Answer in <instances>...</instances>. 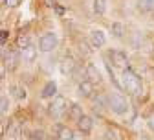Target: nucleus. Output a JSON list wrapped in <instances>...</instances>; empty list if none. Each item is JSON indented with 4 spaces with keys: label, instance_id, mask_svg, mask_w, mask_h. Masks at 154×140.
<instances>
[{
    "label": "nucleus",
    "instance_id": "26",
    "mask_svg": "<svg viewBox=\"0 0 154 140\" xmlns=\"http://www.w3.org/2000/svg\"><path fill=\"white\" fill-rule=\"evenodd\" d=\"M6 39H8V31H6V30H4V31H2V44H4V43H6Z\"/></svg>",
    "mask_w": 154,
    "mask_h": 140
},
{
    "label": "nucleus",
    "instance_id": "2",
    "mask_svg": "<svg viewBox=\"0 0 154 140\" xmlns=\"http://www.w3.org/2000/svg\"><path fill=\"white\" fill-rule=\"evenodd\" d=\"M106 103H108V109L114 112V114H125L128 111V102L118 92H112L106 96Z\"/></svg>",
    "mask_w": 154,
    "mask_h": 140
},
{
    "label": "nucleus",
    "instance_id": "3",
    "mask_svg": "<svg viewBox=\"0 0 154 140\" xmlns=\"http://www.w3.org/2000/svg\"><path fill=\"white\" fill-rule=\"evenodd\" d=\"M48 112H50L53 118H61L64 112H68V103H66V99H64L63 96H55L53 102H51L50 107H48Z\"/></svg>",
    "mask_w": 154,
    "mask_h": 140
},
{
    "label": "nucleus",
    "instance_id": "11",
    "mask_svg": "<svg viewBox=\"0 0 154 140\" xmlns=\"http://www.w3.org/2000/svg\"><path fill=\"white\" fill-rule=\"evenodd\" d=\"M77 125H79V131H81V133H90L92 127H94V120H92L90 116L83 114V116L79 118V122H77Z\"/></svg>",
    "mask_w": 154,
    "mask_h": 140
},
{
    "label": "nucleus",
    "instance_id": "20",
    "mask_svg": "<svg viewBox=\"0 0 154 140\" xmlns=\"http://www.w3.org/2000/svg\"><path fill=\"white\" fill-rule=\"evenodd\" d=\"M105 102H106V99L103 96H97V98L94 99V109L95 111H103L105 107H108V103H105Z\"/></svg>",
    "mask_w": 154,
    "mask_h": 140
},
{
    "label": "nucleus",
    "instance_id": "24",
    "mask_svg": "<svg viewBox=\"0 0 154 140\" xmlns=\"http://www.w3.org/2000/svg\"><path fill=\"white\" fill-rule=\"evenodd\" d=\"M18 2H20V0H6L8 6H18Z\"/></svg>",
    "mask_w": 154,
    "mask_h": 140
},
{
    "label": "nucleus",
    "instance_id": "22",
    "mask_svg": "<svg viewBox=\"0 0 154 140\" xmlns=\"http://www.w3.org/2000/svg\"><path fill=\"white\" fill-rule=\"evenodd\" d=\"M2 114H6L8 111H9V102H8V96H2Z\"/></svg>",
    "mask_w": 154,
    "mask_h": 140
},
{
    "label": "nucleus",
    "instance_id": "14",
    "mask_svg": "<svg viewBox=\"0 0 154 140\" xmlns=\"http://www.w3.org/2000/svg\"><path fill=\"white\" fill-rule=\"evenodd\" d=\"M68 116H70V118H73V120H77V122H79V118L83 116V107H79L77 103H72V105L68 107Z\"/></svg>",
    "mask_w": 154,
    "mask_h": 140
},
{
    "label": "nucleus",
    "instance_id": "4",
    "mask_svg": "<svg viewBox=\"0 0 154 140\" xmlns=\"http://www.w3.org/2000/svg\"><path fill=\"white\" fill-rule=\"evenodd\" d=\"M55 46H57V35L53 31H48L38 39V50L41 52H51Z\"/></svg>",
    "mask_w": 154,
    "mask_h": 140
},
{
    "label": "nucleus",
    "instance_id": "25",
    "mask_svg": "<svg viewBox=\"0 0 154 140\" xmlns=\"http://www.w3.org/2000/svg\"><path fill=\"white\" fill-rule=\"evenodd\" d=\"M44 4H46L48 8H53V6H55V2H53V0H44Z\"/></svg>",
    "mask_w": 154,
    "mask_h": 140
},
{
    "label": "nucleus",
    "instance_id": "21",
    "mask_svg": "<svg viewBox=\"0 0 154 140\" xmlns=\"http://www.w3.org/2000/svg\"><path fill=\"white\" fill-rule=\"evenodd\" d=\"M28 140H46V133L41 131V129H37V131H31Z\"/></svg>",
    "mask_w": 154,
    "mask_h": 140
},
{
    "label": "nucleus",
    "instance_id": "12",
    "mask_svg": "<svg viewBox=\"0 0 154 140\" xmlns=\"http://www.w3.org/2000/svg\"><path fill=\"white\" fill-rule=\"evenodd\" d=\"M22 57H24V61H26V63H33V61H35V57H37V48H35L33 44L22 48Z\"/></svg>",
    "mask_w": 154,
    "mask_h": 140
},
{
    "label": "nucleus",
    "instance_id": "8",
    "mask_svg": "<svg viewBox=\"0 0 154 140\" xmlns=\"http://www.w3.org/2000/svg\"><path fill=\"white\" fill-rule=\"evenodd\" d=\"M90 43H92L94 48H101V46H105V43H106L105 33H103L101 30H94V31L90 33Z\"/></svg>",
    "mask_w": 154,
    "mask_h": 140
},
{
    "label": "nucleus",
    "instance_id": "17",
    "mask_svg": "<svg viewBox=\"0 0 154 140\" xmlns=\"http://www.w3.org/2000/svg\"><path fill=\"white\" fill-rule=\"evenodd\" d=\"M17 59H18V57H17V54H15V52H9V54H8V52H4V65H6V67L13 68V67L17 65Z\"/></svg>",
    "mask_w": 154,
    "mask_h": 140
},
{
    "label": "nucleus",
    "instance_id": "5",
    "mask_svg": "<svg viewBox=\"0 0 154 140\" xmlns=\"http://www.w3.org/2000/svg\"><path fill=\"white\" fill-rule=\"evenodd\" d=\"M53 131H55V136L59 138V140H77V135L66 127V125H61V124H55L53 125Z\"/></svg>",
    "mask_w": 154,
    "mask_h": 140
},
{
    "label": "nucleus",
    "instance_id": "23",
    "mask_svg": "<svg viewBox=\"0 0 154 140\" xmlns=\"http://www.w3.org/2000/svg\"><path fill=\"white\" fill-rule=\"evenodd\" d=\"M147 124H149V127H150V129L154 131V114H150V116H149V120H147Z\"/></svg>",
    "mask_w": 154,
    "mask_h": 140
},
{
    "label": "nucleus",
    "instance_id": "7",
    "mask_svg": "<svg viewBox=\"0 0 154 140\" xmlns=\"http://www.w3.org/2000/svg\"><path fill=\"white\" fill-rule=\"evenodd\" d=\"M61 72L64 74V76H72V74H75V68H77V63L73 61L72 57H64L63 61H61Z\"/></svg>",
    "mask_w": 154,
    "mask_h": 140
},
{
    "label": "nucleus",
    "instance_id": "19",
    "mask_svg": "<svg viewBox=\"0 0 154 140\" xmlns=\"http://www.w3.org/2000/svg\"><path fill=\"white\" fill-rule=\"evenodd\" d=\"M138 8L141 11H152L154 9V0H138Z\"/></svg>",
    "mask_w": 154,
    "mask_h": 140
},
{
    "label": "nucleus",
    "instance_id": "13",
    "mask_svg": "<svg viewBox=\"0 0 154 140\" xmlns=\"http://www.w3.org/2000/svg\"><path fill=\"white\" fill-rule=\"evenodd\" d=\"M55 94H57V85H55L53 81H48V83L44 85L41 96H42V98H55Z\"/></svg>",
    "mask_w": 154,
    "mask_h": 140
},
{
    "label": "nucleus",
    "instance_id": "9",
    "mask_svg": "<svg viewBox=\"0 0 154 140\" xmlns=\"http://www.w3.org/2000/svg\"><path fill=\"white\" fill-rule=\"evenodd\" d=\"M77 92H79V96H83V98H90L94 94V83L88 81V79H85V81H81L79 87H77Z\"/></svg>",
    "mask_w": 154,
    "mask_h": 140
},
{
    "label": "nucleus",
    "instance_id": "16",
    "mask_svg": "<svg viewBox=\"0 0 154 140\" xmlns=\"http://www.w3.org/2000/svg\"><path fill=\"white\" fill-rule=\"evenodd\" d=\"M9 90L13 92V96H15L17 99H24V98L28 96V92H26V89H24L22 85H11Z\"/></svg>",
    "mask_w": 154,
    "mask_h": 140
},
{
    "label": "nucleus",
    "instance_id": "1",
    "mask_svg": "<svg viewBox=\"0 0 154 140\" xmlns=\"http://www.w3.org/2000/svg\"><path fill=\"white\" fill-rule=\"evenodd\" d=\"M121 79H123V87H125V90L128 92V94H134V96H138V94H141V90H143V85H141V79L134 74L132 70H123V74H121Z\"/></svg>",
    "mask_w": 154,
    "mask_h": 140
},
{
    "label": "nucleus",
    "instance_id": "15",
    "mask_svg": "<svg viewBox=\"0 0 154 140\" xmlns=\"http://www.w3.org/2000/svg\"><path fill=\"white\" fill-rule=\"evenodd\" d=\"M110 31H112V35H114L116 39H121L123 33H125V26H123L121 22H112V24H110Z\"/></svg>",
    "mask_w": 154,
    "mask_h": 140
},
{
    "label": "nucleus",
    "instance_id": "18",
    "mask_svg": "<svg viewBox=\"0 0 154 140\" xmlns=\"http://www.w3.org/2000/svg\"><path fill=\"white\" fill-rule=\"evenodd\" d=\"M94 11L97 15H103L106 11V0H94Z\"/></svg>",
    "mask_w": 154,
    "mask_h": 140
},
{
    "label": "nucleus",
    "instance_id": "10",
    "mask_svg": "<svg viewBox=\"0 0 154 140\" xmlns=\"http://www.w3.org/2000/svg\"><path fill=\"white\" fill-rule=\"evenodd\" d=\"M86 77H88V81H92V83H99L101 81V74H99V70H97V67L95 65H86Z\"/></svg>",
    "mask_w": 154,
    "mask_h": 140
},
{
    "label": "nucleus",
    "instance_id": "6",
    "mask_svg": "<svg viewBox=\"0 0 154 140\" xmlns=\"http://www.w3.org/2000/svg\"><path fill=\"white\" fill-rule=\"evenodd\" d=\"M110 59H112V63L118 67V68L127 70V67H128V57H127V54H123L119 50H112L110 52Z\"/></svg>",
    "mask_w": 154,
    "mask_h": 140
}]
</instances>
